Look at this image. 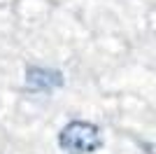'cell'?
<instances>
[{
	"instance_id": "7a4b0ae2",
	"label": "cell",
	"mask_w": 156,
	"mask_h": 154,
	"mask_svg": "<svg viewBox=\"0 0 156 154\" xmlns=\"http://www.w3.org/2000/svg\"><path fill=\"white\" fill-rule=\"evenodd\" d=\"M26 79V89L33 94H51V91L61 89L65 84V75L58 68H47V65H26L23 72Z\"/></svg>"
},
{
	"instance_id": "6da1fadb",
	"label": "cell",
	"mask_w": 156,
	"mask_h": 154,
	"mask_svg": "<svg viewBox=\"0 0 156 154\" xmlns=\"http://www.w3.org/2000/svg\"><path fill=\"white\" fill-rule=\"evenodd\" d=\"M56 142L65 154H96L105 147V135L89 119H72L58 131Z\"/></svg>"
}]
</instances>
